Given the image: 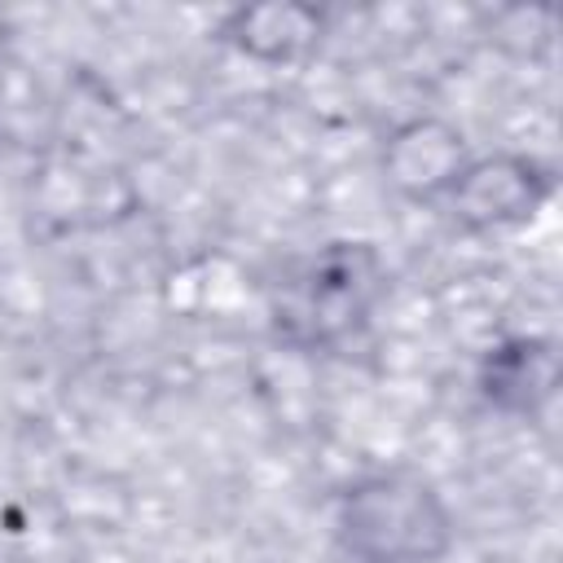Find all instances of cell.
Returning <instances> with one entry per match:
<instances>
[{
	"instance_id": "obj_1",
	"label": "cell",
	"mask_w": 563,
	"mask_h": 563,
	"mask_svg": "<svg viewBox=\"0 0 563 563\" xmlns=\"http://www.w3.org/2000/svg\"><path fill=\"white\" fill-rule=\"evenodd\" d=\"M339 545L356 563H440L453 545V510L418 471H378L339 497Z\"/></svg>"
},
{
	"instance_id": "obj_2",
	"label": "cell",
	"mask_w": 563,
	"mask_h": 563,
	"mask_svg": "<svg viewBox=\"0 0 563 563\" xmlns=\"http://www.w3.org/2000/svg\"><path fill=\"white\" fill-rule=\"evenodd\" d=\"M387 290V268L369 242H330L308 255L273 299V325L290 347H339Z\"/></svg>"
},
{
	"instance_id": "obj_3",
	"label": "cell",
	"mask_w": 563,
	"mask_h": 563,
	"mask_svg": "<svg viewBox=\"0 0 563 563\" xmlns=\"http://www.w3.org/2000/svg\"><path fill=\"white\" fill-rule=\"evenodd\" d=\"M550 194H554V176L545 163H537L532 154L493 150V154H471L444 207L453 224H462L466 233H501L537 220Z\"/></svg>"
},
{
	"instance_id": "obj_4",
	"label": "cell",
	"mask_w": 563,
	"mask_h": 563,
	"mask_svg": "<svg viewBox=\"0 0 563 563\" xmlns=\"http://www.w3.org/2000/svg\"><path fill=\"white\" fill-rule=\"evenodd\" d=\"M466 163H471L466 132L440 114H413L396 123L378 154V167L391 194L418 207L444 202Z\"/></svg>"
},
{
	"instance_id": "obj_5",
	"label": "cell",
	"mask_w": 563,
	"mask_h": 563,
	"mask_svg": "<svg viewBox=\"0 0 563 563\" xmlns=\"http://www.w3.org/2000/svg\"><path fill=\"white\" fill-rule=\"evenodd\" d=\"M330 18L317 4L303 0H264V4H238L220 18V40L260 62V66H290L303 62L308 53H317L321 35H325Z\"/></svg>"
},
{
	"instance_id": "obj_6",
	"label": "cell",
	"mask_w": 563,
	"mask_h": 563,
	"mask_svg": "<svg viewBox=\"0 0 563 563\" xmlns=\"http://www.w3.org/2000/svg\"><path fill=\"white\" fill-rule=\"evenodd\" d=\"M479 400L506 418H537L559 391V352L541 334H515L484 352L475 374Z\"/></svg>"
}]
</instances>
